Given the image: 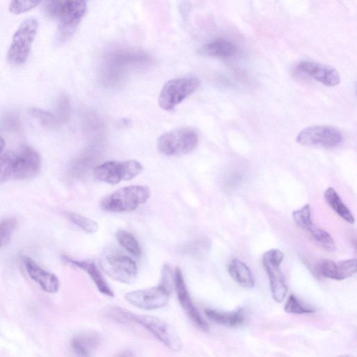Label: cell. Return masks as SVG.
Masks as SVG:
<instances>
[{"label":"cell","mask_w":357,"mask_h":357,"mask_svg":"<svg viewBox=\"0 0 357 357\" xmlns=\"http://www.w3.org/2000/svg\"><path fill=\"white\" fill-rule=\"evenodd\" d=\"M99 337L93 333H86L73 337L70 342L73 352L79 356H90L99 344Z\"/></svg>","instance_id":"obj_21"},{"label":"cell","mask_w":357,"mask_h":357,"mask_svg":"<svg viewBox=\"0 0 357 357\" xmlns=\"http://www.w3.org/2000/svg\"><path fill=\"white\" fill-rule=\"evenodd\" d=\"M241 176H239L238 175L236 176L235 174H233L229 177V179L227 181V183L234 185V184L239 183V182H241Z\"/></svg>","instance_id":"obj_35"},{"label":"cell","mask_w":357,"mask_h":357,"mask_svg":"<svg viewBox=\"0 0 357 357\" xmlns=\"http://www.w3.org/2000/svg\"><path fill=\"white\" fill-rule=\"evenodd\" d=\"M41 0H10L9 11L14 15L26 13L36 7Z\"/></svg>","instance_id":"obj_31"},{"label":"cell","mask_w":357,"mask_h":357,"mask_svg":"<svg viewBox=\"0 0 357 357\" xmlns=\"http://www.w3.org/2000/svg\"><path fill=\"white\" fill-rule=\"evenodd\" d=\"M5 142L4 140L0 137V154L2 153L4 148H5Z\"/></svg>","instance_id":"obj_36"},{"label":"cell","mask_w":357,"mask_h":357,"mask_svg":"<svg viewBox=\"0 0 357 357\" xmlns=\"http://www.w3.org/2000/svg\"><path fill=\"white\" fill-rule=\"evenodd\" d=\"M65 260L85 271L93 280L100 292L107 296H114V292L105 280L97 265L93 260H75L67 257H65Z\"/></svg>","instance_id":"obj_17"},{"label":"cell","mask_w":357,"mask_h":357,"mask_svg":"<svg viewBox=\"0 0 357 357\" xmlns=\"http://www.w3.org/2000/svg\"><path fill=\"white\" fill-rule=\"evenodd\" d=\"M196 77H183L167 82L158 97V104L164 110H172L184 99L192 94L200 86Z\"/></svg>","instance_id":"obj_6"},{"label":"cell","mask_w":357,"mask_h":357,"mask_svg":"<svg viewBox=\"0 0 357 357\" xmlns=\"http://www.w3.org/2000/svg\"><path fill=\"white\" fill-rule=\"evenodd\" d=\"M198 144V135L192 128H181L162 134L158 139V151L166 155H179L192 151Z\"/></svg>","instance_id":"obj_5"},{"label":"cell","mask_w":357,"mask_h":357,"mask_svg":"<svg viewBox=\"0 0 357 357\" xmlns=\"http://www.w3.org/2000/svg\"><path fill=\"white\" fill-rule=\"evenodd\" d=\"M116 237L120 245L128 252L135 257H139L142 250L135 237L126 230L120 229L116 231Z\"/></svg>","instance_id":"obj_24"},{"label":"cell","mask_w":357,"mask_h":357,"mask_svg":"<svg viewBox=\"0 0 357 357\" xmlns=\"http://www.w3.org/2000/svg\"><path fill=\"white\" fill-rule=\"evenodd\" d=\"M66 216L73 223L87 233L93 234L98 229V225L96 221L82 215L68 212Z\"/></svg>","instance_id":"obj_27"},{"label":"cell","mask_w":357,"mask_h":357,"mask_svg":"<svg viewBox=\"0 0 357 357\" xmlns=\"http://www.w3.org/2000/svg\"><path fill=\"white\" fill-rule=\"evenodd\" d=\"M41 167L39 153L29 146H23L17 153L13 179L24 180L38 174Z\"/></svg>","instance_id":"obj_12"},{"label":"cell","mask_w":357,"mask_h":357,"mask_svg":"<svg viewBox=\"0 0 357 357\" xmlns=\"http://www.w3.org/2000/svg\"><path fill=\"white\" fill-rule=\"evenodd\" d=\"M174 281L179 303L189 318L199 328L208 331L209 326L193 304L179 267H176L175 270Z\"/></svg>","instance_id":"obj_13"},{"label":"cell","mask_w":357,"mask_h":357,"mask_svg":"<svg viewBox=\"0 0 357 357\" xmlns=\"http://www.w3.org/2000/svg\"><path fill=\"white\" fill-rule=\"evenodd\" d=\"M85 12V0H65L59 17L60 21L56 36V43L63 44L73 35Z\"/></svg>","instance_id":"obj_10"},{"label":"cell","mask_w":357,"mask_h":357,"mask_svg":"<svg viewBox=\"0 0 357 357\" xmlns=\"http://www.w3.org/2000/svg\"><path fill=\"white\" fill-rule=\"evenodd\" d=\"M70 114V102L69 97L65 94H61L56 101V113L54 114L61 123L68 121Z\"/></svg>","instance_id":"obj_29"},{"label":"cell","mask_w":357,"mask_h":357,"mask_svg":"<svg viewBox=\"0 0 357 357\" xmlns=\"http://www.w3.org/2000/svg\"><path fill=\"white\" fill-rule=\"evenodd\" d=\"M86 1V0H85Z\"/></svg>","instance_id":"obj_37"},{"label":"cell","mask_w":357,"mask_h":357,"mask_svg":"<svg viewBox=\"0 0 357 357\" xmlns=\"http://www.w3.org/2000/svg\"><path fill=\"white\" fill-rule=\"evenodd\" d=\"M150 197V189L146 185H130L118 189L105 197L100 207L105 211L122 213L136 209Z\"/></svg>","instance_id":"obj_2"},{"label":"cell","mask_w":357,"mask_h":357,"mask_svg":"<svg viewBox=\"0 0 357 357\" xmlns=\"http://www.w3.org/2000/svg\"><path fill=\"white\" fill-rule=\"evenodd\" d=\"M284 255L279 249H271L263 255V265L268 276L273 299L281 303L287 294L284 277L280 268Z\"/></svg>","instance_id":"obj_9"},{"label":"cell","mask_w":357,"mask_h":357,"mask_svg":"<svg viewBox=\"0 0 357 357\" xmlns=\"http://www.w3.org/2000/svg\"><path fill=\"white\" fill-rule=\"evenodd\" d=\"M197 52L204 56L226 59L236 54V47L228 40L216 39L200 47Z\"/></svg>","instance_id":"obj_18"},{"label":"cell","mask_w":357,"mask_h":357,"mask_svg":"<svg viewBox=\"0 0 357 357\" xmlns=\"http://www.w3.org/2000/svg\"><path fill=\"white\" fill-rule=\"evenodd\" d=\"M356 259H351L335 262L328 259L319 261L317 266L318 273L328 278L342 280L354 275L356 272Z\"/></svg>","instance_id":"obj_15"},{"label":"cell","mask_w":357,"mask_h":357,"mask_svg":"<svg viewBox=\"0 0 357 357\" xmlns=\"http://www.w3.org/2000/svg\"><path fill=\"white\" fill-rule=\"evenodd\" d=\"M38 22L36 19L29 17L24 20L12 39L7 54L8 63L13 66H20L27 60L36 36Z\"/></svg>","instance_id":"obj_4"},{"label":"cell","mask_w":357,"mask_h":357,"mask_svg":"<svg viewBox=\"0 0 357 357\" xmlns=\"http://www.w3.org/2000/svg\"><path fill=\"white\" fill-rule=\"evenodd\" d=\"M296 69L327 86H336L340 82L338 72L328 65L311 61H302L297 65Z\"/></svg>","instance_id":"obj_14"},{"label":"cell","mask_w":357,"mask_h":357,"mask_svg":"<svg viewBox=\"0 0 357 357\" xmlns=\"http://www.w3.org/2000/svg\"><path fill=\"white\" fill-rule=\"evenodd\" d=\"M171 291L161 284L144 289L128 292L125 299L132 305L143 310H155L164 307L168 302Z\"/></svg>","instance_id":"obj_11"},{"label":"cell","mask_w":357,"mask_h":357,"mask_svg":"<svg viewBox=\"0 0 357 357\" xmlns=\"http://www.w3.org/2000/svg\"><path fill=\"white\" fill-rule=\"evenodd\" d=\"M284 310L287 313L296 314H310L314 312V309L301 305L294 294H291L289 296L284 305Z\"/></svg>","instance_id":"obj_32"},{"label":"cell","mask_w":357,"mask_h":357,"mask_svg":"<svg viewBox=\"0 0 357 357\" xmlns=\"http://www.w3.org/2000/svg\"><path fill=\"white\" fill-rule=\"evenodd\" d=\"M309 233L326 250L332 252L335 250V244L333 238L325 230L317 228L314 225Z\"/></svg>","instance_id":"obj_28"},{"label":"cell","mask_w":357,"mask_h":357,"mask_svg":"<svg viewBox=\"0 0 357 357\" xmlns=\"http://www.w3.org/2000/svg\"><path fill=\"white\" fill-rule=\"evenodd\" d=\"M30 112L47 128L56 129L61 125L56 115L50 112L39 108H31Z\"/></svg>","instance_id":"obj_26"},{"label":"cell","mask_w":357,"mask_h":357,"mask_svg":"<svg viewBox=\"0 0 357 357\" xmlns=\"http://www.w3.org/2000/svg\"><path fill=\"white\" fill-rule=\"evenodd\" d=\"M65 0H43V10L50 17H59Z\"/></svg>","instance_id":"obj_33"},{"label":"cell","mask_w":357,"mask_h":357,"mask_svg":"<svg viewBox=\"0 0 357 357\" xmlns=\"http://www.w3.org/2000/svg\"><path fill=\"white\" fill-rule=\"evenodd\" d=\"M206 317L212 322L229 328H236L245 321V315L241 310L233 312H223L206 308Z\"/></svg>","instance_id":"obj_19"},{"label":"cell","mask_w":357,"mask_h":357,"mask_svg":"<svg viewBox=\"0 0 357 357\" xmlns=\"http://www.w3.org/2000/svg\"><path fill=\"white\" fill-rule=\"evenodd\" d=\"M292 217L296 225L307 231L314 225L311 220V210L309 204H306L302 208L295 210L292 213Z\"/></svg>","instance_id":"obj_25"},{"label":"cell","mask_w":357,"mask_h":357,"mask_svg":"<svg viewBox=\"0 0 357 357\" xmlns=\"http://www.w3.org/2000/svg\"><path fill=\"white\" fill-rule=\"evenodd\" d=\"M230 276L239 285L245 288H252L255 280L248 266L238 259H233L227 266Z\"/></svg>","instance_id":"obj_20"},{"label":"cell","mask_w":357,"mask_h":357,"mask_svg":"<svg viewBox=\"0 0 357 357\" xmlns=\"http://www.w3.org/2000/svg\"><path fill=\"white\" fill-rule=\"evenodd\" d=\"M113 315L115 319L140 324L173 351L179 352L182 349L181 339L175 329L160 318L152 315L134 314L121 307L115 308Z\"/></svg>","instance_id":"obj_1"},{"label":"cell","mask_w":357,"mask_h":357,"mask_svg":"<svg viewBox=\"0 0 357 357\" xmlns=\"http://www.w3.org/2000/svg\"><path fill=\"white\" fill-rule=\"evenodd\" d=\"M344 140L343 135L331 126H313L302 130L296 137L298 144L306 146L335 148Z\"/></svg>","instance_id":"obj_8"},{"label":"cell","mask_w":357,"mask_h":357,"mask_svg":"<svg viewBox=\"0 0 357 357\" xmlns=\"http://www.w3.org/2000/svg\"><path fill=\"white\" fill-rule=\"evenodd\" d=\"M143 170L142 164L135 160L119 162L107 161L93 169L94 176L99 181L116 184L121 181L132 179Z\"/></svg>","instance_id":"obj_7"},{"label":"cell","mask_w":357,"mask_h":357,"mask_svg":"<svg viewBox=\"0 0 357 357\" xmlns=\"http://www.w3.org/2000/svg\"><path fill=\"white\" fill-rule=\"evenodd\" d=\"M324 198L328 206L344 220L349 224H354V217L351 211L344 204L337 192L331 187L328 188L324 192Z\"/></svg>","instance_id":"obj_22"},{"label":"cell","mask_w":357,"mask_h":357,"mask_svg":"<svg viewBox=\"0 0 357 357\" xmlns=\"http://www.w3.org/2000/svg\"><path fill=\"white\" fill-rule=\"evenodd\" d=\"M23 263L29 277L45 291L56 292L60 287L58 278L53 273L41 268L33 259L29 257H23Z\"/></svg>","instance_id":"obj_16"},{"label":"cell","mask_w":357,"mask_h":357,"mask_svg":"<svg viewBox=\"0 0 357 357\" xmlns=\"http://www.w3.org/2000/svg\"><path fill=\"white\" fill-rule=\"evenodd\" d=\"M17 153L6 151L0 154V184L13 179Z\"/></svg>","instance_id":"obj_23"},{"label":"cell","mask_w":357,"mask_h":357,"mask_svg":"<svg viewBox=\"0 0 357 357\" xmlns=\"http://www.w3.org/2000/svg\"><path fill=\"white\" fill-rule=\"evenodd\" d=\"M190 10V3L188 1H183L180 5V12L183 17H186Z\"/></svg>","instance_id":"obj_34"},{"label":"cell","mask_w":357,"mask_h":357,"mask_svg":"<svg viewBox=\"0 0 357 357\" xmlns=\"http://www.w3.org/2000/svg\"><path fill=\"white\" fill-rule=\"evenodd\" d=\"M16 225L17 220L13 218L0 220V249L9 242Z\"/></svg>","instance_id":"obj_30"},{"label":"cell","mask_w":357,"mask_h":357,"mask_svg":"<svg viewBox=\"0 0 357 357\" xmlns=\"http://www.w3.org/2000/svg\"><path fill=\"white\" fill-rule=\"evenodd\" d=\"M99 265L105 274L117 282L130 284L137 278L136 263L113 248H108L102 251Z\"/></svg>","instance_id":"obj_3"}]
</instances>
